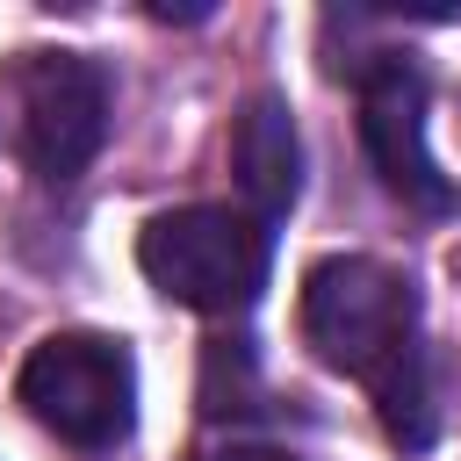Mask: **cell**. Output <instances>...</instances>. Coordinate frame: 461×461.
<instances>
[{
	"label": "cell",
	"instance_id": "5",
	"mask_svg": "<svg viewBox=\"0 0 461 461\" xmlns=\"http://www.w3.org/2000/svg\"><path fill=\"white\" fill-rule=\"evenodd\" d=\"M353 94H360V144H367V166L382 173V187L403 209L454 216L461 194L425 151V72L403 50H375L353 65Z\"/></svg>",
	"mask_w": 461,
	"mask_h": 461
},
{
	"label": "cell",
	"instance_id": "1",
	"mask_svg": "<svg viewBox=\"0 0 461 461\" xmlns=\"http://www.w3.org/2000/svg\"><path fill=\"white\" fill-rule=\"evenodd\" d=\"M303 339L324 367L367 382L382 403V425L396 447L432 439V382H425V339H418V288L382 259H317L303 274Z\"/></svg>",
	"mask_w": 461,
	"mask_h": 461
},
{
	"label": "cell",
	"instance_id": "2",
	"mask_svg": "<svg viewBox=\"0 0 461 461\" xmlns=\"http://www.w3.org/2000/svg\"><path fill=\"white\" fill-rule=\"evenodd\" d=\"M137 267L158 295L202 310V317H238L267 288V223L223 202H187L144 223Z\"/></svg>",
	"mask_w": 461,
	"mask_h": 461
},
{
	"label": "cell",
	"instance_id": "7",
	"mask_svg": "<svg viewBox=\"0 0 461 461\" xmlns=\"http://www.w3.org/2000/svg\"><path fill=\"white\" fill-rule=\"evenodd\" d=\"M202 461H295L288 447H216V454H202Z\"/></svg>",
	"mask_w": 461,
	"mask_h": 461
},
{
	"label": "cell",
	"instance_id": "3",
	"mask_svg": "<svg viewBox=\"0 0 461 461\" xmlns=\"http://www.w3.org/2000/svg\"><path fill=\"white\" fill-rule=\"evenodd\" d=\"M22 403L43 432L72 439V447H115L137 418V367L122 339L101 331H50L29 360H22Z\"/></svg>",
	"mask_w": 461,
	"mask_h": 461
},
{
	"label": "cell",
	"instance_id": "4",
	"mask_svg": "<svg viewBox=\"0 0 461 461\" xmlns=\"http://www.w3.org/2000/svg\"><path fill=\"white\" fill-rule=\"evenodd\" d=\"M7 108H14V151L29 158V173L65 187L94 166L108 137V72L79 50H29L14 65Z\"/></svg>",
	"mask_w": 461,
	"mask_h": 461
},
{
	"label": "cell",
	"instance_id": "6",
	"mask_svg": "<svg viewBox=\"0 0 461 461\" xmlns=\"http://www.w3.org/2000/svg\"><path fill=\"white\" fill-rule=\"evenodd\" d=\"M230 173H238V194H245V216L259 223H281L303 194V144H295V122H288V101L281 94H252L238 130H230Z\"/></svg>",
	"mask_w": 461,
	"mask_h": 461
}]
</instances>
